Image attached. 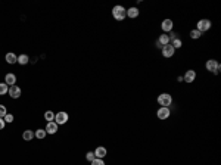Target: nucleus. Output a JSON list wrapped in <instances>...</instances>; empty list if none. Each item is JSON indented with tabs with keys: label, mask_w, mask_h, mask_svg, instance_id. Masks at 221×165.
<instances>
[{
	"label": "nucleus",
	"mask_w": 221,
	"mask_h": 165,
	"mask_svg": "<svg viewBox=\"0 0 221 165\" xmlns=\"http://www.w3.org/2000/svg\"><path fill=\"white\" fill-rule=\"evenodd\" d=\"M205 68H207V71H209V72L217 75V74H220V71H221V65H220V62H217L215 59H208L207 63H205Z\"/></svg>",
	"instance_id": "nucleus-2"
},
{
	"label": "nucleus",
	"mask_w": 221,
	"mask_h": 165,
	"mask_svg": "<svg viewBox=\"0 0 221 165\" xmlns=\"http://www.w3.org/2000/svg\"><path fill=\"white\" fill-rule=\"evenodd\" d=\"M34 134H35V139H39V140H43L47 133H46V130H44V128H39V130H35V133H34Z\"/></svg>",
	"instance_id": "nucleus-18"
},
{
	"label": "nucleus",
	"mask_w": 221,
	"mask_h": 165,
	"mask_svg": "<svg viewBox=\"0 0 221 165\" xmlns=\"http://www.w3.org/2000/svg\"><path fill=\"white\" fill-rule=\"evenodd\" d=\"M6 62L8 63H18V56L15 53H8L6 55Z\"/></svg>",
	"instance_id": "nucleus-17"
},
{
	"label": "nucleus",
	"mask_w": 221,
	"mask_h": 165,
	"mask_svg": "<svg viewBox=\"0 0 221 165\" xmlns=\"http://www.w3.org/2000/svg\"><path fill=\"white\" fill-rule=\"evenodd\" d=\"M112 16H114V19H116V21H124L125 18H127V9L121 5L114 6V8H112Z\"/></svg>",
	"instance_id": "nucleus-1"
},
{
	"label": "nucleus",
	"mask_w": 221,
	"mask_h": 165,
	"mask_svg": "<svg viewBox=\"0 0 221 165\" xmlns=\"http://www.w3.org/2000/svg\"><path fill=\"white\" fill-rule=\"evenodd\" d=\"M170 44H171V46H173L174 49H180V47H181V46H183V41H181V40H180V39H178V37H177V39H175V40H173V41H171V43H170Z\"/></svg>",
	"instance_id": "nucleus-22"
},
{
	"label": "nucleus",
	"mask_w": 221,
	"mask_h": 165,
	"mask_svg": "<svg viewBox=\"0 0 221 165\" xmlns=\"http://www.w3.org/2000/svg\"><path fill=\"white\" fill-rule=\"evenodd\" d=\"M8 90H9V86L6 82H0V96L8 94Z\"/></svg>",
	"instance_id": "nucleus-21"
},
{
	"label": "nucleus",
	"mask_w": 221,
	"mask_h": 165,
	"mask_svg": "<svg viewBox=\"0 0 221 165\" xmlns=\"http://www.w3.org/2000/svg\"><path fill=\"white\" fill-rule=\"evenodd\" d=\"M58 128H59V125L56 124L55 121H52V122H47V125H46V133L47 134H56V131H58Z\"/></svg>",
	"instance_id": "nucleus-11"
},
{
	"label": "nucleus",
	"mask_w": 221,
	"mask_h": 165,
	"mask_svg": "<svg viewBox=\"0 0 221 165\" xmlns=\"http://www.w3.org/2000/svg\"><path fill=\"white\" fill-rule=\"evenodd\" d=\"M44 120H46L47 122L55 121V114H53L52 111H46L44 112Z\"/></svg>",
	"instance_id": "nucleus-20"
},
{
	"label": "nucleus",
	"mask_w": 221,
	"mask_h": 165,
	"mask_svg": "<svg viewBox=\"0 0 221 165\" xmlns=\"http://www.w3.org/2000/svg\"><path fill=\"white\" fill-rule=\"evenodd\" d=\"M196 80V71L195 69H189V71H186V74L183 75V81L184 82H193Z\"/></svg>",
	"instance_id": "nucleus-9"
},
{
	"label": "nucleus",
	"mask_w": 221,
	"mask_h": 165,
	"mask_svg": "<svg viewBox=\"0 0 221 165\" xmlns=\"http://www.w3.org/2000/svg\"><path fill=\"white\" fill-rule=\"evenodd\" d=\"M35 137V134H34L33 130H25L24 133H22V139H24L25 141H31Z\"/></svg>",
	"instance_id": "nucleus-14"
},
{
	"label": "nucleus",
	"mask_w": 221,
	"mask_h": 165,
	"mask_svg": "<svg viewBox=\"0 0 221 165\" xmlns=\"http://www.w3.org/2000/svg\"><path fill=\"white\" fill-rule=\"evenodd\" d=\"M6 114H8V111H6V106H5V105H0V118H5Z\"/></svg>",
	"instance_id": "nucleus-24"
},
{
	"label": "nucleus",
	"mask_w": 221,
	"mask_h": 165,
	"mask_svg": "<svg viewBox=\"0 0 221 165\" xmlns=\"http://www.w3.org/2000/svg\"><path fill=\"white\" fill-rule=\"evenodd\" d=\"M94 158H96V156H94V152H87V153H86V159L87 161H90V162H91Z\"/></svg>",
	"instance_id": "nucleus-26"
},
{
	"label": "nucleus",
	"mask_w": 221,
	"mask_h": 165,
	"mask_svg": "<svg viewBox=\"0 0 221 165\" xmlns=\"http://www.w3.org/2000/svg\"><path fill=\"white\" fill-rule=\"evenodd\" d=\"M190 37H192L193 40H197V39H201L202 37V33L201 31H197V29H192V31H190Z\"/></svg>",
	"instance_id": "nucleus-23"
},
{
	"label": "nucleus",
	"mask_w": 221,
	"mask_h": 165,
	"mask_svg": "<svg viewBox=\"0 0 221 165\" xmlns=\"http://www.w3.org/2000/svg\"><path fill=\"white\" fill-rule=\"evenodd\" d=\"M3 120H5V122H12L13 121V115H12V114H6Z\"/></svg>",
	"instance_id": "nucleus-27"
},
{
	"label": "nucleus",
	"mask_w": 221,
	"mask_h": 165,
	"mask_svg": "<svg viewBox=\"0 0 221 165\" xmlns=\"http://www.w3.org/2000/svg\"><path fill=\"white\" fill-rule=\"evenodd\" d=\"M5 82L8 84V86H15V82H16V75L12 72L6 74L5 75Z\"/></svg>",
	"instance_id": "nucleus-13"
},
{
	"label": "nucleus",
	"mask_w": 221,
	"mask_h": 165,
	"mask_svg": "<svg viewBox=\"0 0 221 165\" xmlns=\"http://www.w3.org/2000/svg\"><path fill=\"white\" fill-rule=\"evenodd\" d=\"M170 115H171V111H170V108H164V106H161L156 111V117L159 118V120H167V118H170Z\"/></svg>",
	"instance_id": "nucleus-6"
},
{
	"label": "nucleus",
	"mask_w": 221,
	"mask_h": 165,
	"mask_svg": "<svg viewBox=\"0 0 221 165\" xmlns=\"http://www.w3.org/2000/svg\"><path fill=\"white\" fill-rule=\"evenodd\" d=\"M158 103H159V106L170 108L171 103H173V96L170 93H161L158 96Z\"/></svg>",
	"instance_id": "nucleus-3"
},
{
	"label": "nucleus",
	"mask_w": 221,
	"mask_h": 165,
	"mask_svg": "<svg viewBox=\"0 0 221 165\" xmlns=\"http://www.w3.org/2000/svg\"><path fill=\"white\" fill-rule=\"evenodd\" d=\"M173 21L171 19H164L162 22H161V29L164 31V34H168V33H171L173 31Z\"/></svg>",
	"instance_id": "nucleus-7"
},
{
	"label": "nucleus",
	"mask_w": 221,
	"mask_h": 165,
	"mask_svg": "<svg viewBox=\"0 0 221 165\" xmlns=\"http://www.w3.org/2000/svg\"><path fill=\"white\" fill-rule=\"evenodd\" d=\"M211 21L209 19H201L197 21V25H196V29L197 31H201L202 34L205 33V31H208V29H211Z\"/></svg>",
	"instance_id": "nucleus-4"
},
{
	"label": "nucleus",
	"mask_w": 221,
	"mask_h": 165,
	"mask_svg": "<svg viewBox=\"0 0 221 165\" xmlns=\"http://www.w3.org/2000/svg\"><path fill=\"white\" fill-rule=\"evenodd\" d=\"M91 165H105V161H103V159H97V158H94V159L91 161Z\"/></svg>",
	"instance_id": "nucleus-25"
},
{
	"label": "nucleus",
	"mask_w": 221,
	"mask_h": 165,
	"mask_svg": "<svg viewBox=\"0 0 221 165\" xmlns=\"http://www.w3.org/2000/svg\"><path fill=\"white\" fill-rule=\"evenodd\" d=\"M30 62V56L28 55H19L18 56V63H21V65H25V63H28Z\"/></svg>",
	"instance_id": "nucleus-19"
},
{
	"label": "nucleus",
	"mask_w": 221,
	"mask_h": 165,
	"mask_svg": "<svg viewBox=\"0 0 221 165\" xmlns=\"http://www.w3.org/2000/svg\"><path fill=\"white\" fill-rule=\"evenodd\" d=\"M161 52H162L164 58H173L174 53H175V49H174L171 44H167V46H164V47L161 49Z\"/></svg>",
	"instance_id": "nucleus-8"
},
{
	"label": "nucleus",
	"mask_w": 221,
	"mask_h": 165,
	"mask_svg": "<svg viewBox=\"0 0 221 165\" xmlns=\"http://www.w3.org/2000/svg\"><path fill=\"white\" fill-rule=\"evenodd\" d=\"M156 41H158V43L161 44V46H162V47H164V46H167V44H170V39H168V34H164V33H162V34L159 35V39L156 40Z\"/></svg>",
	"instance_id": "nucleus-15"
},
{
	"label": "nucleus",
	"mask_w": 221,
	"mask_h": 165,
	"mask_svg": "<svg viewBox=\"0 0 221 165\" xmlns=\"http://www.w3.org/2000/svg\"><path fill=\"white\" fill-rule=\"evenodd\" d=\"M8 94H9L12 99H18L21 96V88L15 84V86H9V90H8Z\"/></svg>",
	"instance_id": "nucleus-10"
},
{
	"label": "nucleus",
	"mask_w": 221,
	"mask_h": 165,
	"mask_svg": "<svg viewBox=\"0 0 221 165\" xmlns=\"http://www.w3.org/2000/svg\"><path fill=\"white\" fill-rule=\"evenodd\" d=\"M68 114L65 111H61L58 114H55V122L58 124V125H63V124H67L68 122Z\"/></svg>",
	"instance_id": "nucleus-5"
},
{
	"label": "nucleus",
	"mask_w": 221,
	"mask_h": 165,
	"mask_svg": "<svg viewBox=\"0 0 221 165\" xmlns=\"http://www.w3.org/2000/svg\"><path fill=\"white\" fill-rule=\"evenodd\" d=\"M5 120H3V118H0V130H3V128H5Z\"/></svg>",
	"instance_id": "nucleus-28"
},
{
	"label": "nucleus",
	"mask_w": 221,
	"mask_h": 165,
	"mask_svg": "<svg viewBox=\"0 0 221 165\" xmlns=\"http://www.w3.org/2000/svg\"><path fill=\"white\" fill-rule=\"evenodd\" d=\"M106 153H108V151H106V147H103V146H99V147H96V151H94V156H96L97 159H103L106 156Z\"/></svg>",
	"instance_id": "nucleus-12"
},
{
	"label": "nucleus",
	"mask_w": 221,
	"mask_h": 165,
	"mask_svg": "<svg viewBox=\"0 0 221 165\" xmlns=\"http://www.w3.org/2000/svg\"><path fill=\"white\" fill-rule=\"evenodd\" d=\"M139 9H137V8H130V9H127V16H128V18H137V16H139Z\"/></svg>",
	"instance_id": "nucleus-16"
}]
</instances>
